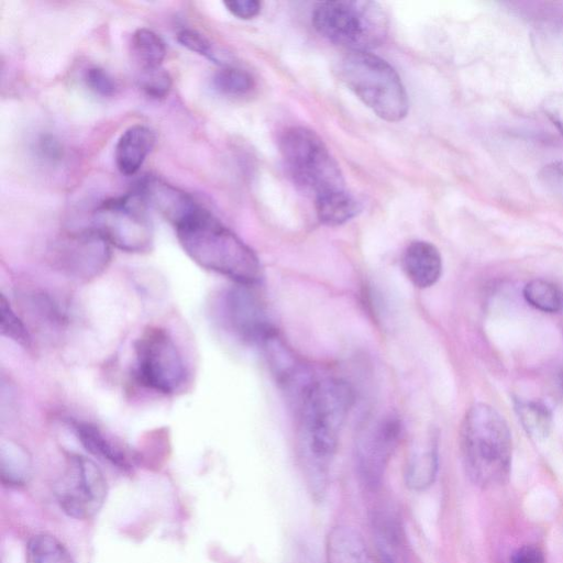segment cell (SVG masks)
I'll list each match as a JSON object with an SVG mask.
<instances>
[{
  "label": "cell",
  "mask_w": 563,
  "mask_h": 563,
  "mask_svg": "<svg viewBox=\"0 0 563 563\" xmlns=\"http://www.w3.org/2000/svg\"><path fill=\"white\" fill-rule=\"evenodd\" d=\"M84 80L86 86L96 95L110 97L117 90V84L111 75L101 67L93 66L86 70Z\"/></svg>",
  "instance_id": "f546056e"
},
{
  "label": "cell",
  "mask_w": 563,
  "mask_h": 563,
  "mask_svg": "<svg viewBox=\"0 0 563 563\" xmlns=\"http://www.w3.org/2000/svg\"><path fill=\"white\" fill-rule=\"evenodd\" d=\"M542 107L545 115L563 135V91L548 97Z\"/></svg>",
  "instance_id": "1f68e13d"
},
{
  "label": "cell",
  "mask_w": 563,
  "mask_h": 563,
  "mask_svg": "<svg viewBox=\"0 0 563 563\" xmlns=\"http://www.w3.org/2000/svg\"><path fill=\"white\" fill-rule=\"evenodd\" d=\"M71 428L82 446L91 454L123 471L132 467L133 457L126 448L100 427L74 420Z\"/></svg>",
  "instance_id": "2e32d148"
},
{
  "label": "cell",
  "mask_w": 563,
  "mask_h": 563,
  "mask_svg": "<svg viewBox=\"0 0 563 563\" xmlns=\"http://www.w3.org/2000/svg\"><path fill=\"white\" fill-rule=\"evenodd\" d=\"M134 189L147 207L155 209L174 227L200 206L186 191L154 176L144 177Z\"/></svg>",
  "instance_id": "5bb4252c"
},
{
  "label": "cell",
  "mask_w": 563,
  "mask_h": 563,
  "mask_svg": "<svg viewBox=\"0 0 563 563\" xmlns=\"http://www.w3.org/2000/svg\"><path fill=\"white\" fill-rule=\"evenodd\" d=\"M212 84L216 90L229 97H243L249 95L255 87L253 76L245 69L225 66L219 69Z\"/></svg>",
  "instance_id": "cb8c5ba5"
},
{
  "label": "cell",
  "mask_w": 563,
  "mask_h": 563,
  "mask_svg": "<svg viewBox=\"0 0 563 563\" xmlns=\"http://www.w3.org/2000/svg\"><path fill=\"white\" fill-rule=\"evenodd\" d=\"M540 178L552 190L563 194V161L545 165L540 172Z\"/></svg>",
  "instance_id": "d6a6232c"
},
{
  "label": "cell",
  "mask_w": 563,
  "mask_h": 563,
  "mask_svg": "<svg viewBox=\"0 0 563 563\" xmlns=\"http://www.w3.org/2000/svg\"><path fill=\"white\" fill-rule=\"evenodd\" d=\"M131 46L140 70L162 67L166 45L157 33L146 27L139 29L132 35Z\"/></svg>",
  "instance_id": "7402d4cb"
},
{
  "label": "cell",
  "mask_w": 563,
  "mask_h": 563,
  "mask_svg": "<svg viewBox=\"0 0 563 563\" xmlns=\"http://www.w3.org/2000/svg\"><path fill=\"white\" fill-rule=\"evenodd\" d=\"M218 313L225 328L247 343L260 345L275 330L261 299L249 285L238 284L221 294Z\"/></svg>",
  "instance_id": "8fae6325"
},
{
  "label": "cell",
  "mask_w": 563,
  "mask_h": 563,
  "mask_svg": "<svg viewBox=\"0 0 563 563\" xmlns=\"http://www.w3.org/2000/svg\"><path fill=\"white\" fill-rule=\"evenodd\" d=\"M51 261L63 275L88 282L108 267L111 244L93 228L67 232L53 244Z\"/></svg>",
  "instance_id": "30bf717a"
},
{
  "label": "cell",
  "mask_w": 563,
  "mask_h": 563,
  "mask_svg": "<svg viewBox=\"0 0 563 563\" xmlns=\"http://www.w3.org/2000/svg\"><path fill=\"white\" fill-rule=\"evenodd\" d=\"M279 151L294 181L314 198L344 189L338 163L321 137L305 126H290L279 139Z\"/></svg>",
  "instance_id": "8992f818"
},
{
  "label": "cell",
  "mask_w": 563,
  "mask_h": 563,
  "mask_svg": "<svg viewBox=\"0 0 563 563\" xmlns=\"http://www.w3.org/2000/svg\"><path fill=\"white\" fill-rule=\"evenodd\" d=\"M146 209L144 199L133 189L101 202L93 212L91 228L111 246L130 253L147 252L153 245L154 232Z\"/></svg>",
  "instance_id": "52a82bcc"
},
{
  "label": "cell",
  "mask_w": 563,
  "mask_h": 563,
  "mask_svg": "<svg viewBox=\"0 0 563 563\" xmlns=\"http://www.w3.org/2000/svg\"><path fill=\"white\" fill-rule=\"evenodd\" d=\"M260 346L264 351L276 382L299 399L313 380L307 368L278 335L276 329L263 340Z\"/></svg>",
  "instance_id": "4fadbf2b"
},
{
  "label": "cell",
  "mask_w": 563,
  "mask_h": 563,
  "mask_svg": "<svg viewBox=\"0 0 563 563\" xmlns=\"http://www.w3.org/2000/svg\"><path fill=\"white\" fill-rule=\"evenodd\" d=\"M312 23L319 34L347 51L369 52L387 34L388 19L374 1L341 0L318 3Z\"/></svg>",
  "instance_id": "5b68a950"
},
{
  "label": "cell",
  "mask_w": 563,
  "mask_h": 563,
  "mask_svg": "<svg viewBox=\"0 0 563 563\" xmlns=\"http://www.w3.org/2000/svg\"><path fill=\"white\" fill-rule=\"evenodd\" d=\"M25 563H74L66 547L49 533L33 536L25 550Z\"/></svg>",
  "instance_id": "603a6c76"
},
{
  "label": "cell",
  "mask_w": 563,
  "mask_h": 563,
  "mask_svg": "<svg viewBox=\"0 0 563 563\" xmlns=\"http://www.w3.org/2000/svg\"><path fill=\"white\" fill-rule=\"evenodd\" d=\"M398 417L387 415L368 424L357 439L355 459L360 476L371 487L380 484L401 437Z\"/></svg>",
  "instance_id": "7c38bea8"
},
{
  "label": "cell",
  "mask_w": 563,
  "mask_h": 563,
  "mask_svg": "<svg viewBox=\"0 0 563 563\" xmlns=\"http://www.w3.org/2000/svg\"><path fill=\"white\" fill-rule=\"evenodd\" d=\"M179 244L200 267L254 285L262 266L253 250L201 205L175 225Z\"/></svg>",
  "instance_id": "7a4b0ae2"
},
{
  "label": "cell",
  "mask_w": 563,
  "mask_h": 563,
  "mask_svg": "<svg viewBox=\"0 0 563 563\" xmlns=\"http://www.w3.org/2000/svg\"><path fill=\"white\" fill-rule=\"evenodd\" d=\"M461 452L465 471L479 486L505 483L509 476L512 442L505 419L493 407L475 404L461 424Z\"/></svg>",
  "instance_id": "3957f363"
},
{
  "label": "cell",
  "mask_w": 563,
  "mask_h": 563,
  "mask_svg": "<svg viewBox=\"0 0 563 563\" xmlns=\"http://www.w3.org/2000/svg\"><path fill=\"white\" fill-rule=\"evenodd\" d=\"M0 455L3 484L23 485L31 472V459L26 450L11 440H3Z\"/></svg>",
  "instance_id": "44dd1931"
},
{
  "label": "cell",
  "mask_w": 563,
  "mask_h": 563,
  "mask_svg": "<svg viewBox=\"0 0 563 563\" xmlns=\"http://www.w3.org/2000/svg\"><path fill=\"white\" fill-rule=\"evenodd\" d=\"M327 563H382L374 555L363 537L353 528H333L325 542Z\"/></svg>",
  "instance_id": "ac0fdd59"
},
{
  "label": "cell",
  "mask_w": 563,
  "mask_h": 563,
  "mask_svg": "<svg viewBox=\"0 0 563 563\" xmlns=\"http://www.w3.org/2000/svg\"><path fill=\"white\" fill-rule=\"evenodd\" d=\"M438 471V448L434 441L417 446L408 457L405 481L412 490H424L435 479Z\"/></svg>",
  "instance_id": "d6986e66"
},
{
  "label": "cell",
  "mask_w": 563,
  "mask_h": 563,
  "mask_svg": "<svg viewBox=\"0 0 563 563\" xmlns=\"http://www.w3.org/2000/svg\"><path fill=\"white\" fill-rule=\"evenodd\" d=\"M35 151L41 159L47 163L58 162L63 157V146L51 134H43L37 139Z\"/></svg>",
  "instance_id": "4dcf8cb0"
},
{
  "label": "cell",
  "mask_w": 563,
  "mask_h": 563,
  "mask_svg": "<svg viewBox=\"0 0 563 563\" xmlns=\"http://www.w3.org/2000/svg\"><path fill=\"white\" fill-rule=\"evenodd\" d=\"M295 563H319V561L310 553V551L303 549L296 555Z\"/></svg>",
  "instance_id": "d590c367"
},
{
  "label": "cell",
  "mask_w": 563,
  "mask_h": 563,
  "mask_svg": "<svg viewBox=\"0 0 563 563\" xmlns=\"http://www.w3.org/2000/svg\"><path fill=\"white\" fill-rule=\"evenodd\" d=\"M156 142L154 131L145 124L129 126L114 147L115 166L122 175L132 176L142 167Z\"/></svg>",
  "instance_id": "9a60e30c"
},
{
  "label": "cell",
  "mask_w": 563,
  "mask_h": 563,
  "mask_svg": "<svg viewBox=\"0 0 563 563\" xmlns=\"http://www.w3.org/2000/svg\"><path fill=\"white\" fill-rule=\"evenodd\" d=\"M54 496L60 509L78 520L90 519L102 508L107 481L97 464L82 456L70 455L54 483Z\"/></svg>",
  "instance_id": "9c48e42d"
},
{
  "label": "cell",
  "mask_w": 563,
  "mask_h": 563,
  "mask_svg": "<svg viewBox=\"0 0 563 563\" xmlns=\"http://www.w3.org/2000/svg\"><path fill=\"white\" fill-rule=\"evenodd\" d=\"M223 3L234 16L242 20L255 18L260 13L262 5L257 0H231Z\"/></svg>",
  "instance_id": "836d02e7"
},
{
  "label": "cell",
  "mask_w": 563,
  "mask_h": 563,
  "mask_svg": "<svg viewBox=\"0 0 563 563\" xmlns=\"http://www.w3.org/2000/svg\"><path fill=\"white\" fill-rule=\"evenodd\" d=\"M1 333L23 347L31 346V335L3 295L0 300Z\"/></svg>",
  "instance_id": "4316f807"
},
{
  "label": "cell",
  "mask_w": 563,
  "mask_h": 563,
  "mask_svg": "<svg viewBox=\"0 0 563 563\" xmlns=\"http://www.w3.org/2000/svg\"><path fill=\"white\" fill-rule=\"evenodd\" d=\"M302 419V459L308 490L319 500L327 492L329 464L354 404V390L341 378L313 379L298 399Z\"/></svg>",
  "instance_id": "6da1fadb"
},
{
  "label": "cell",
  "mask_w": 563,
  "mask_h": 563,
  "mask_svg": "<svg viewBox=\"0 0 563 563\" xmlns=\"http://www.w3.org/2000/svg\"><path fill=\"white\" fill-rule=\"evenodd\" d=\"M402 268L408 279L418 288L434 285L442 273L439 250L427 241H413L404 252Z\"/></svg>",
  "instance_id": "e0dca14e"
},
{
  "label": "cell",
  "mask_w": 563,
  "mask_h": 563,
  "mask_svg": "<svg viewBox=\"0 0 563 563\" xmlns=\"http://www.w3.org/2000/svg\"><path fill=\"white\" fill-rule=\"evenodd\" d=\"M519 419L526 431L534 438H544L549 434L552 417L549 409L541 402L528 401L517 406Z\"/></svg>",
  "instance_id": "484cf974"
},
{
  "label": "cell",
  "mask_w": 563,
  "mask_h": 563,
  "mask_svg": "<svg viewBox=\"0 0 563 563\" xmlns=\"http://www.w3.org/2000/svg\"><path fill=\"white\" fill-rule=\"evenodd\" d=\"M562 383H563V375H562Z\"/></svg>",
  "instance_id": "8d00e7d4"
},
{
  "label": "cell",
  "mask_w": 563,
  "mask_h": 563,
  "mask_svg": "<svg viewBox=\"0 0 563 563\" xmlns=\"http://www.w3.org/2000/svg\"><path fill=\"white\" fill-rule=\"evenodd\" d=\"M178 43L187 49L197 53L213 63H220L212 43L201 33L184 29L176 35Z\"/></svg>",
  "instance_id": "f1b7e54d"
},
{
  "label": "cell",
  "mask_w": 563,
  "mask_h": 563,
  "mask_svg": "<svg viewBox=\"0 0 563 563\" xmlns=\"http://www.w3.org/2000/svg\"><path fill=\"white\" fill-rule=\"evenodd\" d=\"M139 87L150 98L163 99L172 89V77L163 67L142 69L137 77Z\"/></svg>",
  "instance_id": "83f0119b"
},
{
  "label": "cell",
  "mask_w": 563,
  "mask_h": 563,
  "mask_svg": "<svg viewBox=\"0 0 563 563\" xmlns=\"http://www.w3.org/2000/svg\"><path fill=\"white\" fill-rule=\"evenodd\" d=\"M135 372L140 384L153 391L176 393L186 380V366L168 331L148 327L134 344Z\"/></svg>",
  "instance_id": "ba28073f"
},
{
  "label": "cell",
  "mask_w": 563,
  "mask_h": 563,
  "mask_svg": "<svg viewBox=\"0 0 563 563\" xmlns=\"http://www.w3.org/2000/svg\"><path fill=\"white\" fill-rule=\"evenodd\" d=\"M510 563H545V559L540 548L523 545L514 553Z\"/></svg>",
  "instance_id": "e575fe53"
},
{
  "label": "cell",
  "mask_w": 563,
  "mask_h": 563,
  "mask_svg": "<svg viewBox=\"0 0 563 563\" xmlns=\"http://www.w3.org/2000/svg\"><path fill=\"white\" fill-rule=\"evenodd\" d=\"M336 73L341 81L376 115L402 120L409 108L401 79L391 65L371 52L347 51Z\"/></svg>",
  "instance_id": "277c9868"
},
{
  "label": "cell",
  "mask_w": 563,
  "mask_h": 563,
  "mask_svg": "<svg viewBox=\"0 0 563 563\" xmlns=\"http://www.w3.org/2000/svg\"><path fill=\"white\" fill-rule=\"evenodd\" d=\"M523 296L532 307L543 312H556L562 306L559 289L541 278L530 280L523 288Z\"/></svg>",
  "instance_id": "d4e9b609"
},
{
  "label": "cell",
  "mask_w": 563,
  "mask_h": 563,
  "mask_svg": "<svg viewBox=\"0 0 563 563\" xmlns=\"http://www.w3.org/2000/svg\"><path fill=\"white\" fill-rule=\"evenodd\" d=\"M316 212L325 225H341L360 211L357 201L344 189L334 190L316 197Z\"/></svg>",
  "instance_id": "ffe728a7"
}]
</instances>
